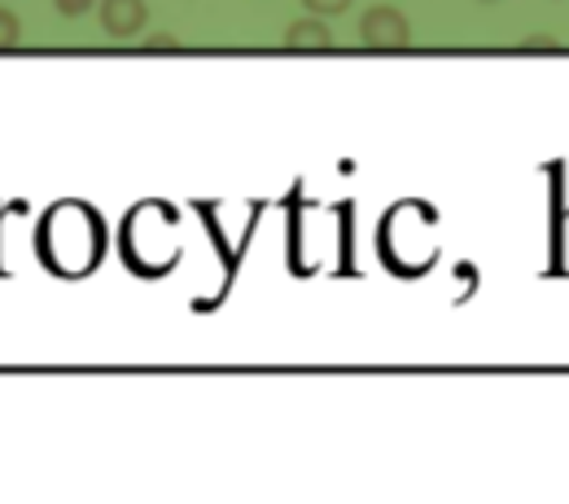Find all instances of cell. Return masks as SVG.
<instances>
[{
    "instance_id": "obj_1",
    "label": "cell",
    "mask_w": 569,
    "mask_h": 504,
    "mask_svg": "<svg viewBox=\"0 0 569 504\" xmlns=\"http://www.w3.org/2000/svg\"><path fill=\"white\" fill-rule=\"evenodd\" d=\"M359 40L368 49H403L412 40V22L395 4H368L359 13Z\"/></svg>"
},
{
    "instance_id": "obj_2",
    "label": "cell",
    "mask_w": 569,
    "mask_h": 504,
    "mask_svg": "<svg viewBox=\"0 0 569 504\" xmlns=\"http://www.w3.org/2000/svg\"><path fill=\"white\" fill-rule=\"evenodd\" d=\"M149 22V4L144 0H101V27L114 40H132L141 36Z\"/></svg>"
},
{
    "instance_id": "obj_3",
    "label": "cell",
    "mask_w": 569,
    "mask_h": 504,
    "mask_svg": "<svg viewBox=\"0 0 569 504\" xmlns=\"http://www.w3.org/2000/svg\"><path fill=\"white\" fill-rule=\"evenodd\" d=\"M333 45V31L325 18H302V22H289L284 27V49H298V53H311V49H329Z\"/></svg>"
},
{
    "instance_id": "obj_4",
    "label": "cell",
    "mask_w": 569,
    "mask_h": 504,
    "mask_svg": "<svg viewBox=\"0 0 569 504\" xmlns=\"http://www.w3.org/2000/svg\"><path fill=\"white\" fill-rule=\"evenodd\" d=\"M18 36H22V22H18V13L0 4V49H13V45H18Z\"/></svg>"
},
{
    "instance_id": "obj_5",
    "label": "cell",
    "mask_w": 569,
    "mask_h": 504,
    "mask_svg": "<svg viewBox=\"0 0 569 504\" xmlns=\"http://www.w3.org/2000/svg\"><path fill=\"white\" fill-rule=\"evenodd\" d=\"M316 18H338V13H347L351 9V0H302Z\"/></svg>"
},
{
    "instance_id": "obj_6",
    "label": "cell",
    "mask_w": 569,
    "mask_h": 504,
    "mask_svg": "<svg viewBox=\"0 0 569 504\" xmlns=\"http://www.w3.org/2000/svg\"><path fill=\"white\" fill-rule=\"evenodd\" d=\"M53 4H58V13H62V18H83L97 0H53Z\"/></svg>"
},
{
    "instance_id": "obj_7",
    "label": "cell",
    "mask_w": 569,
    "mask_h": 504,
    "mask_svg": "<svg viewBox=\"0 0 569 504\" xmlns=\"http://www.w3.org/2000/svg\"><path fill=\"white\" fill-rule=\"evenodd\" d=\"M144 49H180V36L158 31V36H149V40H144Z\"/></svg>"
},
{
    "instance_id": "obj_8",
    "label": "cell",
    "mask_w": 569,
    "mask_h": 504,
    "mask_svg": "<svg viewBox=\"0 0 569 504\" xmlns=\"http://www.w3.org/2000/svg\"><path fill=\"white\" fill-rule=\"evenodd\" d=\"M482 4H496V0H482Z\"/></svg>"
}]
</instances>
